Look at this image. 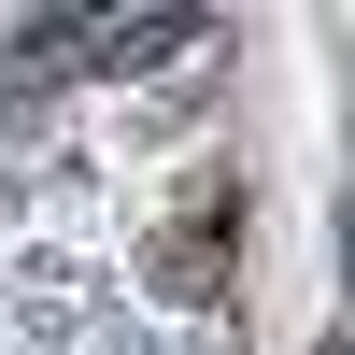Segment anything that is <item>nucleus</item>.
I'll use <instances>...</instances> for the list:
<instances>
[{
    "instance_id": "obj_1",
    "label": "nucleus",
    "mask_w": 355,
    "mask_h": 355,
    "mask_svg": "<svg viewBox=\"0 0 355 355\" xmlns=\"http://www.w3.org/2000/svg\"><path fill=\"white\" fill-rule=\"evenodd\" d=\"M0 355H242L199 142L142 85L0 114Z\"/></svg>"
}]
</instances>
